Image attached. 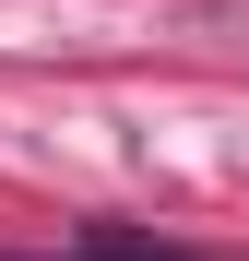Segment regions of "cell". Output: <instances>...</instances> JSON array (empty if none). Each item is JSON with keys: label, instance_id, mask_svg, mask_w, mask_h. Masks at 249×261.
<instances>
[{"label": "cell", "instance_id": "cell-1", "mask_svg": "<svg viewBox=\"0 0 249 261\" xmlns=\"http://www.w3.org/2000/svg\"><path fill=\"white\" fill-rule=\"evenodd\" d=\"M71 261H190V249H154V238H95V249H71Z\"/></svg>", "mask_w": 249, "mask_h": 261}]
</instances>
